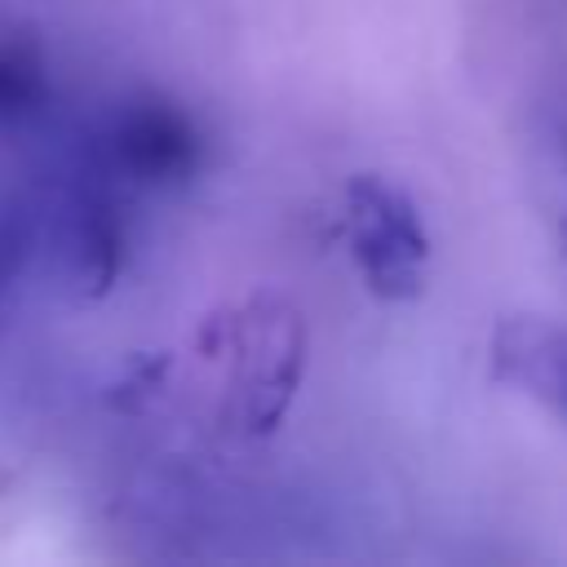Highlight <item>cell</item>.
I'll list each match as a JSON object with an SVG mask.
<instances>
[{
	"mask_svg": "<svg viewBox=\"0 0 567 567\" xmlns=\"http://www.w3.org/2000/svg\"><path fill=\"white\" fill-rule=\"evenodd\" d=\"M341 204H346L350 261L363 288L390 306L416 301L425 292L430 235L421 226L412 195L381 173H354L346 182Z\"/></svg>",
	"mask_w": 567,
	"mask_h": 567,
	"instance_id": "6da1fadb",
	"label": "cell"
},
{
	"mask_svg": "<svg viewBox=\"0 0 567 567\" xmlns=\"http://www.w3.org/2000/svg\"><path fill=\"white\" fill-rule=\"evenodd\" d=\"M301 377V319L288 301L257 297L230 323V408L244 430H270Z\"/></svg>",
	"mask_w": 567,
	"mask_h": 567,
	"instance_id": "7a4b0ae2",
	"label": "cell"
},
{
	"mask_svg": "<svg viewBox=\"0 0 567 567\" xmlns=\"http://www.w3.org/2000/svg\"><path fill=\"white\" fill-rule=\"evenodd\" d=\"M204 137L195 120L168 97H133L106 128V164L137 186H177L195 177Z\"/></svg>",
	"mask_w": 567,
	"mask_h": 567,
	"instance_id": "3957f363",
	"label": "cell"
},
{
	"mask_svg": "<svg viewBox=\"0 0 567 567\" xmlns=\"http://www.w3.org/2000/svg\"><path fill=\"white\" fill-rule=\"evenodd\" d=\"M487 359L501 385L536 399L567 425V328L536 315L501 319L492 328Z\"/></svg>",
	"mask_w": 567,
	"mask_h": 567,
	"instance_id": "277c9868",
	"label": "cell"
},
{
	"mask_svg": "<svg viewBox=\"0 0 567 567\" xmlns=\"http://www.w3.org/2000/svg\"><path fill=\"white\" fill-rule=\"evenodd\" d=\"M124 257V230L115 217V204L84 190L71 204V221H66V261L75 270V279L89 292H106L115 270Z\"/></svg>",
	"mask_w": 567,
	"mask_h": 567,
	"instance_id": "5b68a950",
	"label": "cell"
},
{
	"mask_svg": "<svg viewBox=\"0 0 567 567\" xmlns=\"http://www.w3.org/2000/svg\"><path fill=\"white\" fill-rule=\"evenodd\" d=\"M49 97V75L35 40L9 31L0 35V128L27 120Z\"/></svg>",
	"mask_w": 567,
	"mask_h": 567,
	"instance_id": "8992f818",
	"label": "cell"
},
{
	"mask_svg": "<svg viewBox=\"0 0 567 567\" xmlns=\"http://www.w3.org/2000/svg\"><path fill=\"white\" fill-rule=\"evenodd\" d=\"M563 252H567V221H563Z\"/></svg>",
	"mask_w": 567,
	"mask_h": 567,
	"instance_id": "52a82bcc",
	"label": "cell"
}]
</instances>
